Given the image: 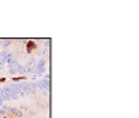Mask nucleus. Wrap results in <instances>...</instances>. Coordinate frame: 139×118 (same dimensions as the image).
Segmentation results:
<instances>
[{
    "mask_svg": "<svg viewBox=\"0 0 139 118\" xmlns=\"http://www.w3.org/2000/svg\"><path fill=\"white\" fill-rule=\"evenodd\" d=\"M11 93H12V90H11V85H9V86L3 87V99H4V101L11 99Z\"/></svg>",
    "mask_w": 139,
    "mask_h": 118,
    "instance_id": "39448f33",
    "label": "nucleus"
},
{
    "mask_svg": "<svg viewBox=\"0 0 139 118\" xmlns=\"http://www.w3.org/2000/svg\"><path fill=\"white\" fill-rule=\"evenodd\" d=\"M1 67H3V62L0 60V68H1Z\"/></svg>",
    "mask_w": 139,
    "mask_h": 118,
    "instance_id": "1a4fd4ad",
    "label": "nucleus"
},
{
    "mask_svg": "<svg viewBox=\"0 0 139 118\" xmlns=\"http://www.w3.org/2000/svg\"><path fill=\"white\" fill-rule=\"evenodd\" d=\"M22 85V88L23 91H24V94H35L36 90H38V86H36V83H25V82H23Z\"/></svg>",
    "mask_w": 139,
    "mask_h": 118,
    "instance_id": "f257e3e1",
    "label": "nucleus"
},
{
    "mask_svg": "<svg viewBox=\"0 0 139 118\" xmlns=\"http://www.w3.org/2000/svg\"><path fill=\"white\" fill-rule=\"evenodd\" d=\"M4 118H11V117H9V116H4Z\"/></svg>",
    "mask_w": 139,
    "mask_h": 118,
    "instance_id": "9d476101",
    "label": "nucleus"
},
{
    "mask_svg": "<svg viewBox=\"0 0 139 118\" xmlns=\"http://www.w3.org/2000/svg\"><path fill=\"white\" fill-rule=\"evenodd\" d=\"M46 54H47V48H43V50L39 52V57H44Z\"/></svg>",
    "mask_w": 139,
    "mask_h": 118,
    "instance_id": "6e6552de",
    "label": "nucleus"
},
{
    "mask_svg": "<svg viewBox=\"0 0 139 118\" xmlns=\"http://www.w3.org/2000/svg\"><path fill=\"white\" fill-rule=\"evenodd\" d=\"M12 59H14V54L11 51L4 50L3 52H0V60L3 63H9V60H12Z\"/></svg>",
    "mask_w": 139,
    "mask_h": 118,
    "instance_id": "7ed1b4c3",
    "label": "nucleus"
},
{
    "mask_svg": "<svg viewBox=\"0 0 139 118\" xmlns=\"http://www.w3.org/2000/svg\"><path fill=\"white\" fill-rule=\"evenodd\" d=\"M36 86L38 88H42V90H49V78H44V79H42L39 83H36Z\"/></svg>",
    "mask_w": 139,
    "mask_h": 118,
    "instance_id": "20e7f679",
    "label": "nucleus"
},
{
    "mask_svg": "<svg viewBox=\"0 0 139 118\" xmlns=\"http://www.w3.org/2000/svg\"><path fill=\"white\" fill-rule=\"evenodd\" d=\"M9 44H11V40H3V42H1V46H3L4 48H5V47H8Z\"/></svg>",
    "mask_w": 139,
    "mask_h": 118,
    "instance_id": "0eeeda50",
    "label": "nucleus"
},
{
    "mask_svg": "<svg viewBox=\"0 0 139 118\" xmlns=\"http://www.w3.org/2000/svg\"><path fill=\"white\" fill-rule=\"evenodd\" d=\"M19 64V62L16 60V59H12V60H9V63H8V66H9V68H14V67H16Z\"/></svg>",
    "mask_w": 139,
    "mask_h": 118,
    "instance_id": "423d86ee",
    "label": "nucleus"
},
{
    "mask_svg": "<svg viewBox=\"0 0 139 118\" xmlns=\"http://www.w3.org/2000/svg\"><path fill=\"white\" fill-rule=\"evenodd\" d=\"M46 59H40V60L38 62V64L35 66V68H34V73L36 74V75H42V74H44L46 73Z\"/></svg>",
    "mask_w": 139,
    "mask_h": 118,
    "instance_id": "f03ea898",
    "label": "nucleus"
}]
</instances>
